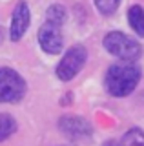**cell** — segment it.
<instances>
[{
  "label": "cell",
  "mask_w": 144,
  "mask_h": 146,
  "mask_svg": "<svg viewBox=\"0 0 144 146\" xmlns=\"http://www.w3.org/2000/svg\"><path fill=\"white\" fill-rule=\"evenodd\" d=\"M24 93V79L11 68H0V102H18Z\"/></svg>",
  "instance_id": "cell-3"
},
{
  "label": "cell",
  "mask_w": 144,
  "mask_h": 146,
  "mask_svg": "<svg viewBox=\"0 0 144 146\" xmlns=\"http://www.w3.org/2000/svg\"><path fill=\"white\" fill-rule=\"evenodd\" d=\"M58 128L62 133L71 137V139L91 135V124L80 115H62L58 119Z\"/></svg>",
  "instance_id": "cell-6"
},
{
  "label": "cell",
  "mask_w": 144,
  "mask_h": 146,
  "mask_svg": "<svg viewBox=\"0 0 144 146\" xmlns=\"http://www.w3.org/2000/svg\"><path fill=\"white\" fill-rule=\"evenodd\" d=\"M38 44L46 53L57 55L64 48V38L60 33V24L46 20L38 29Z\"/></svg>",
  "instance_id": "cell-5"
},
{
  "label": "cell",
  "mask_w": 144,
  "mask_h": 146,
  "mask_svg": "<svg viewBox=\"0 0 144 146\" xmlns=\"http://www.w3.org/2000/svg\"><path fill=\"white\" fill-rule=\"evenodd\" d=\"M17 130V122L15 119L7 113H0V143L6 141L9 135H13V131Z\"/></svg>",
  "instance_id": "cell-9"
},
{
  "label": "cell",
  "mask_w": 144,
  "mask_h": 146,
  "mask_svg": "<svg viewBox=\"0 0 144 146\" xmlns=\"http://www.w3.org/2000/svg\"><path fill=\"white\" fill-rule=\"evenodd\" d=\"M102 146H124V144H120V143H117V141H108V143H104Z\"/></svg>",
  "instance_id": "cell-13"
},
{
  "label": "cell",
  "mask_w": 144,
  "mask_h": 146,
  "mask_svg": "<svg viewBox=\"0 0 144 146\" xmlns=\"http://www.w3.org/2000/svg\"><path fill=\"white\" fill-rule=\"evenodd\" d=\"M29 7L26 2H18L13 9V17H11V29H9V38L13 42H18L24 36L26 29L29 26Z\"/></svg>",
  "instance_id": "cell-7"
},
{
  "label": "cell",
  "mask_w": 144,
  "mask_h": 146,
  "mask_svg": "<svg viewBox=\"0 0 144 146\" xmlns=\"http://www.w3.org/2000/svg\"><path fill=\"white\" fill-rule=\"evenodd\" d=\"M86 58H88V53L84 49V46H73V48H69L57 66V77L64 82L71 80L82 70V66L86 64Z\"/></svg>",
  "instance_id": "cell-4"
},
{
  "label": "cell",
  "mask_w": 144,
  "mask_h": 146,
  "mask_svg": "<svg viewBox=\"0 0 144 146\" xmlns=\"http://www.w3.org/2000/svg\"><path fill=\"white\" fill-rule=\"evenodd\" d=\"M104 48L110 51L113 57H119L120 60H135L141 57L142 48L137 40L120 31H111L104 36Z\"/></svg>",
  "instance_id": "cell-2"
},
{
  "label": "cell",
  "mask_w": 144,
  "mask_h": 146,
  "mask_svg": "<svg viewBox=\"0 0 144 146\" xmlns=\"http://www.w3.org/2000/svg\"><path fill=\"white\" fill-rule=\"evenodd\" d=\"M139 80H141V70L131 60H124L108 68L104 86L108 93L113 97H126L137 88Z\"/></svg>",
  "instance_id": "cell-1"
},
{
  "label": "cell",
  "mask_w": 144,
  "mask_h": 146,
  "mask_svg": "<svg viewBox=\"0 0 144 146\" xmlns=\"http://www.w3.org/2000/svg\"><path fill=\"white\" fill-rule=\"evenodd\" d=\"M120 0H95V6L97 9L102 13V15H113V13L119 9Z\"/></svg>",
  "instance_id": "cell-12"
},
{
  "label": "cell",
  "mask_w": 144,
  "mask_h": 146,
  "mask_svg": "<svg viewBox=\"0 0 144 146\" xmlns=\"http://www.w3.org/2000/svg\"><path fill=\"white\" fill-rule=\"evenodd\" d=\"M46 20L49 22H55V24H64L66 22V9L60 6V4H55V6L48 7L46 11Z\"/></svg>",
  "instance_id": "cell-10"
},
{
  "label": "cell",
  "mask_w": 144,
  "mask_h": 146,
  "mask_svg": "<svg viewBox=\"0 0 144 146\" xmlns=\"http://www.w3.org/2000/svg\"><path fill=\"white\" fill-rule=\"evenodd\" d=\"M128 22L139 36H144V9L141 6H131L128 9Z\"/></svg>",
  "instance_id": "cell-8"
},
{
  "label": "cell",
  "mask_w": 144,
  "mask_h": 146,
  "mask_svg": "<svg viewBox=\"0 0 144 146\" xmlns=\"http://www.w3.org/2000/svg\"><path fill=\"white\" fill-rule=\"evenodd\" d=\"M124 144L126 146H144V131L141 128H131L124 135Z\"/></svg>",
  "instance_id": "cell-11"
}]
</instances>
